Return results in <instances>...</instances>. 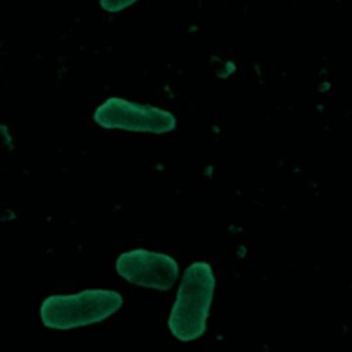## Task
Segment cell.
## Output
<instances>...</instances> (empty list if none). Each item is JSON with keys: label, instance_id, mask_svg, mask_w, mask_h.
<instances>
[{"label": "cell", "instance_id": "cell-2", "mask_svg": "<svg viewBox=\"0 0 352 352\" xmlns=\"http://www.w3.org/2000/svg\"><path fill=\"white\" fill-rule=\"evenodd\" d=\"M122 297L116 290L85 289L74 294H52L40 307L44 326L67 330L104 320L122 307Z\"/></svg>", "mask_w": 352, "mask_h": 352}, {"label": "cell", "instance_id": "cell-4", "mask_svg": "<svg viewBox=\"0 0 352 352\" xmlns=\"http://www.w3.org/2000/svg\"><path fill=\"white\" fill-rule=\"evenodd\" d=\"M95 120L104 128L154 133L172 131L176 125L173 116L164 110L139 106L120 99L107 100L100 106L95 114Z\"/></svg>", "mask_w": 352, "mask_h": 352}, {"label": "cell", "instance_id": "cell-1", "mask_svg": "<svg viewBox=\"0 0 352 352\" xmlns=\"http://www.w3.org/2000/svg\"><path fill=\"white\" fill-rule=\"evenodd\" d=\"M214 286V274L208 263L195 261L184 271L168 320L175 338L192 341L205 333Z\"/></svg>", "mask_w": 352, "mask_h": 352}, {"label": "cell", "instance_id": "cell-3", "mask_svg": "<svg viewBox=\"0 0 352 352\" xmlns=\"http://www.w3.org/2000/svg\"><path fill=\"white\" fill-rule=\"evenodd\" d=\"M116 270L129 283L157 290H169L179 275L173 257L142 248L120 254Z\"/></svg>", "mask_w": 352, "mask_h": 352}, {"label": "cell", "instance_id": "cell-5", "mask_svg": "<svg viewBox=\"0 0 352 352\" xmlns=\"http://www.w3.org/2000/svg\"><path fill=\"white\" fill-rule=\"evenodd\" d=\"M135 0H102L103 6L107 8V10H118V8H122L125 6H128L129 3H132Z\"/></svg>", "mask_w": 352, "mask_h": 352}]
</instances>
